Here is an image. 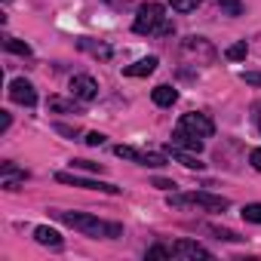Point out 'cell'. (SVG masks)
Wrapping results in <instances>:
<instances>
[{"mask_svg": "<svg viewBox=\"0 0 261 261\" xmlns=\"http://www.w3.org/2000/svg\"><path fill=\"white\" fill-rule=\"evenodd\" d=\"M53 215H56L62 224H68V227H74V230L92 237V240H114V237L123 233V227H120L117 221H101V218H95V215H89V212H65V209H56Z\"/></svg>", "mask_w": 261, "mask_h": 261, "instance_id": "6da1fadb", "label": "cell"}, {"mask_svg": "<svg viewBox=\"0 0 261 261\" xmlns=\"http://www.w3.org/2000/svg\"><path fill=\"white\" fill-rule=\"evenodd\" d=\"M166 22L163 16V4H142L139 13H136V22H133V31L136 34H157V28Z\"/></svg>", "mask_w": 261, "mask_h": 261, "instance_id": "7a4b0ae2", "label": "cell"}, {"mask_svg": "<svg viewBox=\"0 0 261 261\" xmlns=\"http://www.w3.org/2000/svg\"><path fill=\"white\" fill-rule=\"evenodd\" d=\"M114 154H117L120 160H133V163H139V166H154V169H160V166L169 163V154H145V151H139V148H133V145H117Z\"/></svg>", "mask_w": 261, "mask_h": 261, "instance_id": "3957f363", "label": "cell"}, {"mask_svg": "<svg viewBox=\"0 0 261 261\" xmlns=\"http://www.w3.org/2000/svg\"><path fill=\"white\" fill-rule=\"evenodd\" d=\"M56 181H62V185H74V188H86V191L120 194V188H117V185H108V181H95V178H83V175H74V172H56Z\"/></svg>", "mask_w": 261, "mask_h": 261, "instance_id": "277c9868", "label": "cell"}, {"mask_svg": "<svg viewBox=\"0 0 261 261\" xmlns=\"http://www.w3.org/2000/svg\"><path fill=\"white\" fill-rule=\"evenodd\" d=\"M178 126L181 129H188V133H194V136H200V139H209L212 133H215V123L206 117V114H185L181 120H178Z\"/></svg>", "mask_w": 261, "mask_h": 261, "instance_id": "5b68a950", "label": "cell"}, {"mask_svg": "<svg viewBox=\"0 0 261 261\" xmlns=\"http://www.w3.org/2000/svg\"><path fill=\"white\" fill-rule=\"evenodd\" d=\"M169 148H178V151H188V154H200L203 151V139L188 133V129H181V126H175V133L169 139Z\"/></svg>", "mask_w": 261, "mask_h": 261, "instance_id": "8992f818", "label": "cell"}, {"mask_svg": "<svg viewBox=\"0 0 261 261\" xmlns=\"http://www.w3.org/2000/svg\"><path fill=\"white\" fill-rule=\"evenodd\" d=\"M71 95L80 98V101H92V98H98V83L89 74H77L71 80Z\"/></svg>", "mask_w": 261, "mask_h": 261, "instance_id": "52a82bcc", "label": "cell"}, {"mask_svg": "<svg viewBox=\"0 0 261 261\" xmlns=\"http://www.w3.org/2000/svg\"><path fill=\"white\" fill-rule=\"evenodd\" d=\"M10 98H13L16 105H25V108H34V105H37V92H34V86H31L25 77H19V80L10 83Z\"/></svg>", "mask_w": 261, "mask_h": 261, "instance_id": "ba28073f", "label": "cell"}, {"mask_svg": "<svg viewBox=\"0 0 261 261\" xmlns=\"http://www.w3.org/2000/svg\"><path fill=\"white\" fill-rule=\"evenodd\" d=\"M188 203H191V206H203V209H209V212H224V209H230V200H227V197H215V194H206V191L188 194Z\"/></svg>", "mask_w": 261, "mask_h": 261, "instance_id": "9c48e42d", "label": "cell"}, {"mask_svg": "<svg viewBox=\"0 0 261 261\" xmlns=\"http://www.w3.org/2000/svg\"><path fill=\"white\" fill-rule=\"evenodd\" d=\"M28 172L19 169L16 163H4L0 166V188H7V191H19V185H25Z\"/></svg>", "mask_w": 261, "mask_h": 261, "instance_id": "30bf717a", "label": "cell"}, {"mask_svg": "<svg viewBox=\"0 0 261 261\" xmlns=\"http://www.w3.org/2000/svg\"><path fill=\"white\" fill-rule=\"evenodd\" d=\"M172 258H212V252L194 240H178V243H172Z\"/></svg>", "mask_w": 261, "mask_h": 261, "instance_id": "8fae6325", "label": "cell"}, {"mask_svg": "<svg viewBox=\"0 0 261 261\" xmlns=\"http://www.w3.org/2000/svg\"><path fill=\"white\" fill-rule=\"evenodd\" d=\"M34 240H37L40 246H49V249H62V233H59L56 227H46V224L34 227Z\"/></svg>", "mask_w": 261, "mask_h": 261, "instance_id": "7c38bea8", "label": "cell"}, {"mask_svg": "<svg viewBox=\"0 0 261 261\" xmlns=\"http://www.w3.org/2000/svg\"><path fill=\"white\" fill-rule=\"evenodd\" d=\"M151 98H154V105H160V108H172V105L178 101V89H172V86L160 83V86H154Z\"/></svg>", "mask_w": 261, "mask_h": 261, "instance_id": "4fadbf2b", "label": "cell"}, {"mask_svg": "<svg viewBox=\"0 0 261 261\" xmlns=\"http://www.w3.org/2000/svg\"><path fill=\"white\" fill-rule=\"evenodd\" d=\"M154 68H157V59L148 56V59H139L136 65L123 68V74H126V77H148V74H154Z\"/></svg>", "mask_w": 261, "mask_h": 261, "instance_id": "5bb4252c", "label": "cell"}, {"mask_svg": "<svg viewBox=\"0 0 261 261\" xmlns=\"http://www.w3.org/2000/svg\"><path fill=\"white\" fill-rule=\"evenodd\" d=\"M166 154H169L175 163H181L185 169H203V163H200L194 154H188V151H178V148H169V145H166Z\"/></svg>", "mask_w": 261, "mask_h": 261, "instance_id": "9a60e30c", "label": "cell"}, {"mask_svg": "<svg viewBox=\"0 0 261 261\" xmlns=\"http://www.w3.org/2000/svg\"><path fill=\"white\" fill-rule=\"evenodd\" d=\"M185 53H203L209 62H212V56H215V49H212L203 37H188V40H185Z\"/></svg>", "mask_w": 261, "mask_h": 261, "instance_id": "2e32d148", "label": "cell"}, {"mask_svg": "<svg viewBox=\"0 0 261 261\" xmlns=\"http://www.w3.org/2000/svg\"><path fill=\"white\" fill-rule=\"evenodd\" d=\"M80 49H83V53H89V56H95V59H111V46H105V43L80 40Z\"/></svg>", "mask_w": 261, "mask_h": 261, "instance_id": "e0dca14e", "label": "cell"}, {"mask_svg": "<svg viewBox=\"0 0 261 261\" xmlns=\"http://www.w3.org/2000/svg\"><path fill=\"white\" fill-rule=\"evenodd\" d=\"M49 111H59V114H71V111H74V114H80V108L74 105V98L68 101V98H59V95L49 98Z\"/></svg>", "mask_w": 261, "mask_h": 261, "instance_id": "ac0fdd59", "label": "cell"}, {"mask_svg": "<svg viewBox=\"0 0 261 261\" xmlns=\"http://www.w3.org/2000/svg\"><path fill=\"white\" fill-rule=\"evenodd\" d=\"M4 49L7 53H16V56H31V46L22 43V40H16V37H4Z\"/></svg>", "mask_w": 261, "mask_h": 261, "instance_id": "d6986e66", "label": "cell"}, {"mask_svg": "<svg viewBox=\"0 0 261 261\" xmlns=\"http://www.w3.org/2000/svg\"><path fill=\"white\" fill-rule=\"evenodd\" d=\"M224 16H243V0H215Z\"/></svg>", "mask_w": 261, "mask_h": 261, "instance_id": "ffe728a7", "label": "cell"}, {"mask_svg": "<svg viewBox=\"0 0 261 261\" xmlns=\"http://www.w3.org/2000/svg\"><path fill=\"white\" fill-rule=\"evenodd\" d=\"M166 258H172V246L157 243V246H151V249H148V261H166Z\"/></svg>", "mask_w": 261, "mask_h": 261, "instance_id": "44dd1931", "label": "cell"}, {"mask_svg": "<svg viewBox=\"0 0 261 261\" xmlns=\"http://www.w3.org/2000/svg\"><path fill=\"white\" fill-rule=\"evenodd\" d=\"M243 218L252 221V224H261V203H249V206H243Z\"/></svg>", "mask_w": 261, "mask_h": 261, "instance_id": "7402d4cb", "label": "cell"}, {"mask_svg": "<svg viewBox=\"0 0 261 261\" xmlns=\"http://www.w3.org/2000/svg\"><path fill=\"white\" fill-rule=\"evenodd\" d=\"M169 7L178 10V13H194L200 7V0H169Z\"/></svg>", "mask_w": 261, "mask_h": 261, "instance_id": "603a6c76", "label": "cell"}, {"mask_svg": "<svg viewBox=\"0 0 261 261\" xmlns=\"http://www.w3.org/2000/svg\"><path fill=\"white\" fill-rule=\"evenodd\" d=\"M230 62H240V59H246V40H240V43H233V46H227V53H224Z\"/></svg>", "mask_w": 261, "mask_h": 261, "instance_id": "cb8c5ba5", "label": "cell"}, {"mask_svg": "<svg viewBox=\"0 0 261 261\" xmlns=\"http://www.w3.org/2000/svg\"><path fill=\"white\" fill-rule=\"evenodd\" d=\"M71 166H77V169H89V172H101V166L92 163V160H74Z\"/></svg>", "mask_w": 261, "mask_h": 261, "instance_id": "d4e9b609", "label": "cell"}, {"mask_svg": "<svg viewBox=\"0 0 261 261\" xmlns=\"http://www.w3.org/2000/svg\"><path fill=\"white\" fill-rule=\"evenodd\" d=\"M212 230L218 233V240H230V243H240V240H243V237L233 233V230H221V227H212Z\"/></svg>", "mask_w": 261, "mask_h": 261, "instance_id": "484cf974", "label": "cell"}, {"mask_svg": "<svg viewBox=\"0 0 261 261\" xmlns=\"http://www.w3.org/2000/svg\"><path fill=\"white\" fill-rule=\"evenodd\" d=\"M243 80H246L249 86H261V74H258V71H243Z\"/></svg>", "mask_w": 261, "mask_h": 261, "instance_id": "4316f807", "label": "cell"}, {"mask_svg": "<svg viewBox=\"0 0 261 261\" xmlns=\"http://www.w3.org/2000/svg\"><path fill=\"white\" fill-rule=\"evenodd\" d=\"M86 145H89V148H98V145H105V136H101V133H89V136H86Z\"/></svg>", "mask_w": 261, "mask_h": 261, "instance_id": "83f0119b", "label": "cell"}, {"mask_svg": "<svg viewBox=\"0 0 261 261\" xmlns=\"http://www.w3.org/2000/svg\"><path fill=\"white\" fill-rule=\"evenodd\" d=\"M172 31H175V25H172V22H169V19H166V22H163V25H160V28H157V37H169V34H172Z\"/></svg>", "mask_w": 261, "mask_h": 261, "instance_id": "f1b7e54d", "label": "cell"}, {"mask_svg": "<svg viewBox=\"0 0 261 261\" xmlns=\"http://www.w3.org/2000/svg\"><path fill=\"white\" fill-rule=\"evenodd\" d=\"M249 163H252V166H255V169L261 172V148H255V151L249 154Z\"/></svg>", "mask_w": 261, "mask_h": 261, "instance_id": "f546056e", "label": "cell"}, {"mask_svg": "<svg viewBox=\"0 0 261 261\" xmlns=\"http://www.w3.org/2000/svg\"><path fill=\"white\" fill-rule=\"evenodd\" d=\"M56 133H62V136H77V129H71V126H65V123H56Z\"/></svg>", "mask_w": 261, "mask_h": 261, "instance_id": "4dcf8cb0", "label": "cell"}, {"mask_svg": "<svg viewBox=\"0 0 261 261\" xmlns=\"http://www.w3.org/2000/svg\"><path fill=\"white\" fill-rule=\"evenodd\" d=\"M10 123H13V117L4 111V117H0V133H7V129H10Z\"/></svg>", "mask_w": 261, "mask_h": 261, "instance_id": "1f68e13d", "label": "cell"}, {"mask_svg": "<svg viewBox=\"0 0 261 261\" xmlns=\"http://www.w3.org/2000/svg\"><path fill=\"white\" fill-rule=\"evenodd\" d=\"M154 185H157V188H163V191H169V188H175V185H172V181H166V178H154Z\"/></svg>", "mask_w": 261, "mask_h": 261, "instance_id": "d6a6232c", "label": "cell"}, {"mask_svg": "<svg viewBox=\"0 0 261 261\" xmlns=\"http://www.w3.org/2000/svg\"><path fill=\"white\" fill-rule=\"evenodd\" d=\"M258 129H261V114H258Z\"/></svg>", "mask_w": 261, "mask_h": 261, "instance_id": "836d02e7", "label": "cell"}]
</instances>
